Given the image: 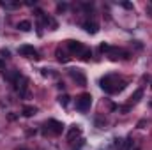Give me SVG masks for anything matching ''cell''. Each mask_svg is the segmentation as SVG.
Segmentation results:
<instances>
[{"mask_svg":"<svg viewBox=\"0 0 152 150\" xmlns=\"http://www.w3.org/2000/svg\"><path fill=\"white\" fill-rule=\"evenodd\" d=\"M18 51H20L21 57H27V58H39V53L34 46H27V44H25V46H21Z\"/></svg>","mask_w":152,"mask_h":150,"instance_id":"cell-3","label":"cell"},{"mask_svg":"<svg viewBox=\"0 0 152 150\" xmlns=\"http://www.w3.org/2000/svg\"><path fill=\"white\" fill-rule=\"evenodd\" d=\"M69 76H71V78H73L75 81H78V85H81V87H83V85L87 83V79H85V76H83V73H81V71L71 69V71H69Z\"/></svg>","mask_w":152,"mask_h":150,"instance_id":"cell-6","label":"cell"},{"mask_svg":"<svg viewBox=\"0 0 152 150\" xmlns=\"http://www.w3.org/2000/svg\"><path fill=\"white\" fill-rule=\"evenodd\" d=\"M124 87H126V83H124V81L118 83L115 76H104V78L101 79V88H103L104 92H108V94L120 92V90H124Z\"/></svg>","mask_w":152,"mask_h":150,"instance_id":"cell-1","label":"cell"},{"mask_svg":"<svg viewBox=\"0 0 152 150\" xmlns=\"http://www.w3.org/2000/svg\"><path fill=\"white\" fill-rule=\"evenodd\" d=\"M46 127H48V131L51 134H62V131H64V124L58 122V120H50Z\"/></svg>","mask_w":152,"mask_h":150,"instance_id":"cell-4","label":"cell"},{"mask_svg":"<svg viewBox=\"0 0 152 150\" xmlns=\"http://www.w3.org/2000/svg\"><path fill=\"white\" fill-rule=\"evenodd\" d=\"M36 113H37V110H36L34 106H25V108H23V115H25V117H34Z\"/></svg>","mask_w":152,"mask_h":150,"instance_id":"cell-11","label":"cell"},{"mask_svg":"<svg viewBox=\"0 0 152 150\" xmlns=\"http://www.w3.org/2000/svg\"><path fill=\"white\" fill-rule=\"evenodd\" d=\"M122 7H126V9H133V4H129V2H122Z\"/></svg>","mask_w":152,"mask_h":150,"instance_id":"cell-18","label":"cell"},{"mask_svg":"<svg viewBox=\"0 0 152 150\" xmlns=\"http://www.w3.org/2000/svg\"><path fill=\"white\" fill-rule=\"evenodd\" d=\"M90 104H92V95L90 94H81L76 99V110H80V111H83V113L90 110Z\"/></svg>","mask_w":152,"mask_h":150,"instance_id":"cell-2","label":"cell"},{"mask_svg":"<svg viewBox=\"0 0 152 150\" xmlns=\"http://www.w3.org/2000/svg\"><path fill=\"white\" fill-rule=\"evenodd\" d=\"M67 48H69V51H71V53H78V55L85 50V48H83V44H81L80 41H67Z\"/></svg>","mask_w":152,"mask_h":150,"instance_id":"cell-5","label":"cell"},{"mask_svg":"<svg viewBox=\"0 0 152 150\" xmlns=\"http://www.w3.org/2000/svg\"><path fill=\"white\" fill-rule=\"evenodd\" d=\"M80 133H81L80 125H73V127L69 129V133H67V140H69V141H73V140H75V138L78 136V134H80Z\"/></svg>","mask_w":152,"mask_h":150,"instance_id":"cell-8","label":"cell"},{"mask_svg":"<svg viewBox=\"0 0 152 150\" xmlns=\"http://www.w3.org/2000/svg\"><path fill=\"white\" fill-rule=\"evenodd\" d=\"M134 150H140V149H134Z\"/></svg>","mask_w":152,"mask_h":150,"instance_id":"cell-19","label":"cell"},{"mask_svg":"<svg viewBox=\"0 0 152 150\" xmlns=\"http://www.w3.org/2000/svg\"><path fill=\"white\" fill-rule=\"evenodd\" d=\"M131 147H133V138H126V140L120 141L118 150H131Z\"/></svg>","mask_w":152,"mask_h":150,"instance_id":"cell-10","label":"cell"},{"mask_svg":"<svg viewBox=\"0 0 152 150\" xmlns=\"http://www.w3.org/2000/svg\"><path fill=\"white\" fill-rule=\"evenodd\" d=\"M90 57H92V51H90V50H83V51H81V60L87 62V60H90Z\"/></svg>","mask_w":152,"mask_h":150,"instance_id":"cell-14","label":"cell"},{"mask_svg":"<svg viewBox=\"0 0 152 150\" xmlns=\"http://www.w3.org/2000/svg\"><path fill=\"white\" fill-rule=\"evenodd\" d=\"M57 58H58L60 62H67V60H69V57H66V53H64L62 50H57Z\"/></svg>","mask_w":152,"mask_h":150,"instance_id":"cell-13","label":"cell"},{"mask_svg":"<svg viewBox=\"0 0 152 150\" xmlns=\"http://www.w3.org/2000/svg\"><path fill=\"white\" fill-rule=\"evenodd\" d=\"M18 28H20L21 32H30V30H32V23H30L28 20H23V21L18 23Z\"/></svg>","mask_w":152,"mask_h":150,"instance_id":"cell-9","label":"cell"},{"mask_svg":"<svg viewBox=\"0 0 152 150\" xmlns=\"http://www.w3.org/2000/svg\"><path fill=\"white\" fill-rule=\"evenodd\" d=\"M58 101H60V104H62V106H67V104H69V95H62Z\"/></svg>","mask_w":152,"mask_h":150,"instance_id":"cell-16","label":"cell"},{"mask_svg":"<svg viewBox=\"0 0 152 150\" xmlns=\"http://www.w3.org/2000/svg\"><path fill=\"white\" fill-rule=\"evenodd\" d=\"M99 50H101V51H110V50H112V48H110V46H108V44H104V42H103V44H101V46H99Z\"/></svg>","mask_w":152,"mask_h":150,"instance_id":"cell-17","label":"cell"},{"mask_svg":"<svg viewBox=\"0 0 152 150\" xmlns=\"http://www.w3.org/2000/svg\"><path fill=\"white\" fill-rule=\"evenodd\" d=\"M142 95H143V90H136V92H134V95H133V101H134V103H138V101L142 99Z\"/></svg>","mask_w":152,"mask_h":150,"instance_id":"cell-15","label":"cell"},{"mask_svg":"<svg viewBox=\"0 0 152 150\" xmlns=\"http://www.w3.org/2000/svg\"><path fill=\"white\" fill-rule=\"evenodd\" d=\"M83 28H85L88 34H97V32H99V27H97V23H94V21H87V23H83Z\"/></svg>","mask_w":152,"mask_h":150,"instance_id":"cell-7","label":"cell"},{"mask_svg":"<svg viewBox=\"0 0 152 150\" xmlns=\"http://www.w3.org/2000/svg\"><path fill=\"white\" fill-rule=\"evenodd\" d=\"M0 5H2V7H7V9H16V7H20L21 4H20V2H2Z\"/></svg>","mask_w":152,"mask_h":150,"instance_id":"cell-12","label":"cell"}]
</instances>
